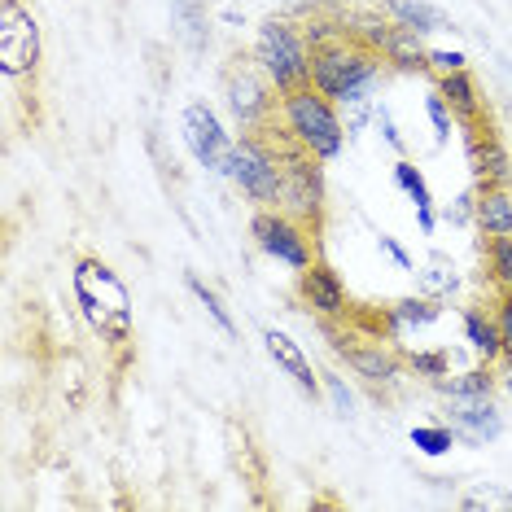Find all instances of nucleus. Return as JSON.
<instances>
[{"label":"nucleus","instance_id":"473e14b6","mask_svg":"<svg viewBox=\"0 0 512 512\" xmlns=\"http://www.w3.org/2000/svg\"><path fill=\"white\" fill-rule=\"evenodd\" d=\"M324 394H329L333 412L342 416V421H351V416H355V394H351V386H346V377H337V372H324Z\"/></svg>","mask_w":512,"mask_h":512},{"label":"nucleus","instance_id":"4be33fe9","mask_svg":"<svg viewBox=\"0 0 512 512\" xmlns=\"http://www.w3.org/2000/svg\"><path fill=\"white\" fill-rule=\"evenodd\" d=\"M438 92L447 97L451 114H456V123H477L486 114L482 97H477V84L469 71H451V75H438Z\"/></svg>","mask_w":512,"mask_h":512},{"label":"nucleus","instance_id":"9d476101","mask_svg":"<svg viewBox=\"0 0 512 512\" xmlns=\"http://www.w3.org/2000/svg\"><path fill=\"white\" fill-rule=\"evenodd\" d=\"M184 145H189V154L197 158V167L215 171V176H228V162H232V136L224 132V123H219V114L206 106V101H189L184 106Z\"/></svg>","mask_w":512,"mask_h":512},{"label":"nucleus","instance_id":"c9c22d12","mask_svg":"<svg viewBox=\"0 0 512 512\" xmlns=\"http://www.w3.org/2000/svg\"><path fill=\"white\" fill-rule=\"evenodd\" d=\"M429 71H434V75L464 71V53L460 49H429Z\"/></svg>","mask_w":512,"mask_h":512},{"label":"nucleus","instance_id":"ddd939ff","mask_svg":"<svg viewBox=\"0 0 512 512\" xmlns=\"http://www.w3.org/2000/svg\"><path fill=\"white\" fill-rule=\"evenodd\" d=\"M298 298H302V307L320 320H346L351 316V294H346L342 276L320 259L311 263L307 272H298Z\"/></svg>","mask_w":512,"mask_h":512},{"label":"nucleus","instance_id":"6ab92c4d","mask_svg":"<svg viewBox=\"0 0 512 512\" xmlns=\"http://www.w3.org/2000/svg\"><path fill=\"white\" fill-rule=\"evenodd\" d=\"M228 456H232V469L241 473V482L246 486H259L267 482V460H263V451H259V442H254V434L246 425H237V421H228Z\"/></svg>","mask_w":512,"mask_h":512},{"label":"nucleus","instance_id":"dca6fc26","mask_svg":"<svg viewBox=\"0 0 512 512\" xmlns=\"http://www.w3.org/2000/svg\"><path fill=\"white\" fill-rule=\"evenodd\" d=\"M473 224L482 237H512V193L508 184H477L473 189Z\"/></svg>","mask_w":512,"mask_h":512},{"label":"nucleus","instance_id":"2f4dec72","mask_svg":"<svg viewBox=\"0 0 512 512\" xmlns=\"http://www.w3.org/2000/svg\"><path fill=\"white\" fill-rule=\"evenodd\" d=\"M407 368H412L416 377L442 381V377H451V355L447 351H412L407 355Z\"/></svg>","mask_w":512,"mask_h":512},{"label":"nucleus","instance_id":"cd10ccee","mask_svg":"<svg viewBox=\"0 0 512 512\" xmlns=\"http://www.w3.org/2000/svg\"><path fill=\"white\" fill-rule=\"evenodd\" d=\"M407 438H412V447L421 451V456H434V460L447 456V451L460 442L451 425H412V434H407Z\"/></svg>","mask_w":512,"mask_h":512},{"label":"nucleus","instance_id":"bb28decb","mask_svg":"<svg viewBox=\"0 0 512 512\" xmlns=\"http://www.w3.org/2000/svg\"><path fill=\"white\" fill-rule=\"evenodd\" d=\"M184 285H189V294H193V298L206 307V316H211V320L219 324V333H224V337H237V320H232V311L224 307V298H219L215 289L202 281V276L189 272V276H184Z\"/></svg>","mask_w":512,"mask_h":512},{"label":"nucleus","instance_id":"aec40b11","mask_svg":"<svg viewBox=\"0 0 512 512\" xmlns=\"http://www.w3.org/2000/svg\"><path fill=\"white\" fill-rule=\"evenodd\" d=\"M171 27H176V40L189 53H206V44H211V18H206L202 0H171Z\"/></svg>","mask_w":512,"mask_h":512},{"label":"nucleus","instance_id":"7ed1b4c3","mask_svg":"<svg viewBox=\"0 0 512 512\" xmlns=\"http://www.w3.org/2000/svg\"><path fill=\"white\" fill-rule=\"evenodd\" d=\"M281 123H285V136L294 145H302L307 154H316L320 162H333L342 158L346 149V123L337 106L324 97L320 88H294L281 97Z\"/></svg>","mask_w":512,"mask_h":512},{"label":"nucleus","instance_id":"a211bd4d","mask_svg":"<svg viewBox=\"0 0 512 512\" xmlns=\"http://www.w3.org/2000/svg\"><path fill=\"white\" fill-rule=\"evenodd\" d=\"M394 184H399V193L416 206V224H421V232H425V237H434V228H438L434 193H429V180L421 176V167H412L407 158H399V162H394Z\"/></svg>","mask_w":512,"mask_h":512},{"label":"nucleus","instance_id":"58836bf2","mask_svg":"<svg viewBox=\"0 0 512 512\" xmlns=\"http://www.w3.org/2000/svg\"><path fill=\"white\" fill-rule=\"evenodd\" d=\"M372 123L381 127V136H386V145L403 149V136H399V127H394V119H390V110H386V106H377V114H372Z\"/></svg>","mask_w":512,"mask_h":512},{"label":"nucleus","instance_id":"39448f33","mask_svg":"<svg viewBox=\"0 0 512 512\" xmlns=\"http://www.w3.org/2000/svg\"><path fill=\"white\" fill-rule=\"evenodd\" d=\"M267 132V127H263ZM263 132H241V141L232 145L228 180L250 197L254 206H281L285 189V167H281V145L272 149Z\"/></svg>","mask_w":512,"mask_h":512},{"label":"nucleus","instance_id":"a19ab883","mask_svg":"<svg viewBox=\"0 0 512 512\" xmlns=\"http://www.w3.org/2000/svg\"><path fill=\"white\" fill-rule=\"evenodd\" d=\"M504 71H508V75H512V62H504Z\"/></svg>","mask_w":512,"mask_h":512},{"label":"nucleus","instance_id":"c756f323","mask_svg":"<svg viewBox=\"0 0 512 512\" xmlns=\"http://www.w3.org/2000/svg\"><path fill=\"white\" fill-rule=\"evenodd\" d=\"M460 508H469V512H491V508H504V512H512V491H499V486H473V491H464L460 495Z\"/></svg>","mask_w":512,"mask_h":512},{"label":"nucleus","instance_id":"9b49d317","mask_svg":"<svg viewBox=\"0 0 512 512\" xmlns=\"http://www.w3.org/2000/svg\"><path fill=\"white\" fill-rule=\"evenodd\" d=\"M333 337V351L346 359V368L355 372L359 381H368V386H399L403 372H407V359L394 351V346H386L381 337H372V342H351V337Z\"/></svg>","mask_w":512,"mask_h":512},{"label":"nucleus","instance_id":"f704fd0d","mask_svg":"<svg viewBox=\"0 0 512 512\" xmlns=\"http://www.w3.org/2000/svg\"><path fill=\"white\" fill-rule=\"evenodd\" d=\"M495 324H499V337H504V359H512V289H499Z\"/></svg>","mask_w":512,"mask_h":512},{"label":"nucleus","instance_id":"20e7f679","mask_svg":"<svg viewBox=\"0 0 512 512\" xmlns=\"http://www.w3.org/2000/svg\"><path fill=\"white\" fill-rule=\"evenodd\" d=\"M254 62L259 71L272 79V88L294 92L311 84V44L302 36V27H294L289 18H263L259 31H254Z\"/></svg>","mask_w":512,"mask_h":512},{"label":"nucleus","instance_id":"7c9ffc66","mask_svg":"<svg viewBox=\"0 0 512 512\" xmlns=\"http://www.w3.org/2000/svg\"><path fill=\"white\" fill-rule=\"evenodd\" d=\"M425 114H429V123H434V145H447L451 141V127H456V114H451L447 97H442L438 88L425 97Z\"/></svg>","mask_w":512,"mask_h":512},{"label":"nucleus","instance_id":"6e6552de","mask_svg":"<svg viewBox=\"0 0 512 512\" xmlns=\"http://www.w3.org/2000/svg\"><path fill=\"white\" fill-rule=\"evenodd\" d=\"M224 101L241 132H263L276 119V88L254 57H237L224 71Z\"/></svg>","mask_w":512,"mask_h":512},{"label":"nucleus","instance_id":"c85d7f7f","mask_svg":"<svg viewBox=\"0 0 512 512\" xmlns=\"http://www.w3.org/2000/svg\"><path fill=\"white\" fill-rule=\"evenodd\" d=\"M486 276L495 281V289H512V237L486 241Z\"/></svg>","mask_w":512,"mask_h":512},{"label":"nucleus","instance_id":"393cba45","mask_svg":"<svg viewBox=\"0 0 512 512\" xmlns=\"http://www.w3.org/2000/svg\"><path fill=\"white\" fill-rule=\"evenodd\" d=\"M416 272H421V276H416V281H421V294L425 298H438V302L451 298V294H456V285H460L456 263H451V254H442V250L429 254V259L416 267Z\"/></svg>","mask_w":512,"mask_h":512},{"label":"nucleus","instance_id":"b1692460","mask_svg":"<svg viewBox=\"0 0 512 512\" xmlns=\"http://www.w3.org/2000/svg\"><path fill=\"white\" fill-rule=\"evenodd\" d=\"M381 9L390 14V22H399V27L416 31V36H434V31L451 27L447 14L434 5H425V0H381Z\"/></svg>","mask_w":512,"mask_h":512},{"label":"nucleus","instance_id":"0eeeda50","mask_svg":"<svg viewBox=\"0 0 512 512\" xmlns=\"http://www.w3.org/2000/svg\"><path fill=\"white\" fill-rule=\"evenodd\" d=\"M40 22L22 0H0V75L9 84L40 75Z\"/></svg>","mask_w":512,"mask_h":512},{"label":"nucleus","instance_id":"423d86ee","mask_svg":"<svg viewBox=\"0 0 512 512\" xmlns=\"http://www.w3.org/2000/svg\"><path fill=\"white\" fill-rule=\"evenodd\" d=\"M281 167H285V189H281V211L294 215L298 224L320 232L324 206H329V189H324V167L316 154H307L285 136L281 141Z\"/></svg>","mask_w":512,"mask_h":512},{"label":"nucleus","instance_id":"4468645a","mask_svg":"<svg viewBox=\"0 0 512 512\" xmlns=\"http://www.w3.org/2000/svg\"><path fill=\"white\" fill-rule=\"evenodd\" d=\"M469 132V162H473V184H508L512 180V158L504 141L495 136L491 114H482L477 123H464Z\"/></svg>","mask_w":512,"mask_h":512},{"label":"nucleus","instance_id":"ea45409f","mask_svg":"<svg viewBox=\"0 0 512 512\" xmlns=\"http://www.w3.org/2000/svg\"><path fill=\"white\" fill-rule=\"evenodd\" d=\"M499 386H504V394H508V399H512V359H508V364H504V372H499Z\"/></svg>","mask_w":512,"mask_h":512},{"label":"nucleus","instance_id":"2eb2a0df","mask_svg":"<svg viewBox=\"0 0 512 512\" xmlns=\"http://www.w3.org/2000/svg\"><path fill=\"white\" fill-rule=\"evenodd\" d=\"M263 346H267V355H272V364L285 372L294 386L307 394V399H320V390H324V372H316L311 368V359H307V351L289 337L285 329H263Z\"/></svg>","mask_w":512,"mask_h":512},{"label":"nucleus","instance_id":"412c9836","mask_svg":"<svg viewBox=\"0 0 512 512\" xmlns=\"http://www.w3.org/2000/svg\"><path fill=\"white\" fill-rule=\"evenodd\" d=\"M381 62H390L394 71L416 75V71H429V49L421 44V36H416V31H407V27H399V22H394L386 44H381Z\"/></svg>","mask_w":512,"mask_h":512},{"label":"nucleus","instance_id":"5701e85b","mask_svg":"<svg viewBox=\"0 0 512 512\" xmlns=\"http://www.w3.org/2000/svg\"><path fill=\"white\" fill-rule=\"evenodd\" d=\"M464 342L473 346L482 364H495V359L504 355V337H499L495 311H482V307H469V311H464Z\"/></svg>","mask_w":512,"mask_h":512},{"label":"nucleus","instance_id":"1a4fd4ad","mask_svg":"<svg viewBox=\"0 0 512 512\" xmlns=\"http://www.w3.org/2000/svg\"><path fill=\"white\" fill-rule=\"evenodd\" d=\"M250 237L267 259L294 267V272H307L316 263V246H311V228L298 224L294 215H285L281 206H259L250 219Z\"/></svg>","mask_w":512,"mask_h":512},{"label":"nucleus","instance_id":"f8f14e48","mask_svg":"<svg viewBox=\"0 0 512 512\" xmlns=\"http://www.w3.org/2000/svg\"><path fill=\"white\" fill-rule=\"evenodd\" d=\"M447 425L456 429L464 447H491L504 434V412L495 407V394H477V399H447Z\"/></svg>","mask_w":512,"mask_h":512},{"label":"nucleus","instance_id":"f3484780","mask_svg":"<svg viewBox=\"0 0 512 512\" xmlns=\"http://www.w3.org/2000/svg\"><path fill=\"white\" fill-rule=\"evenodd\" d=\"M438 316H442V302L438 298H425V294L394 298L390 307H386V333L390 337L421 333V329H429V324H438Z\"/></svg>","mask_w":512,"mask_h":512},{"label":"nucleus","instance_id":"72a5a7b5","mask_svg":"<svg viewBox=\"0 0 512 512\" xmlns=\"http://www.w3.org/2000/svg\"><path fill=\"white\" fill-rule=\"evenodd\" d=\"M342 123H346V136H355V132H364L368 119L377 114V106H372V97H351V101H342Z\"/></svg>","mask_w":512,"mask_h":512},{"label":"nucleus","instance_id":"f03ea898","mask_svg":"<svg viewBox=\"0 0 512 512\" xmlns=\"http://www.w3.org/2000/svg\"><path fill=\"white\" fill-rule=\"evenodd\" d=\"M381 53L368 49L364 40L355 36H333L311 49V88H320L333 106L351 97H372L381 84Z\"/></svg>","mask_w":512,"mask_h":512},{"label":"nucleus","instance_id":"4c0bfd02","mask_svg":"<svg viewBox=\"0 0 512 512\" xmlns=\"http://www.w3.org/2000/svg\"><path fill=\"white\" fill-rule=\"evenodd\" d=\"M442 219H447V224H473V193L456 197V202L442 211Z\"/></svg>","mask_w":512,"mask_h":512},{"label":"nucleus","instance_id":"a878e982","mask_svg":"<svg viewBox=\"0 0 512 512\" xmlns=\"http://www.w3.org/2000/svg\"><path fill=\"white\" fill-rule=\"evenodd\" d=\"M495 372H491V364H477V368H469V372H460V377H442V381H434L438 386V394H447V399H477V394H495Z\"/></svg>","mask_w":512,"mask_h":512},{"label":"nucleus","instance_id":"e433bc0d","mask_svg":"<svg viewBox=\"0 0 512 512\" xmlns=\"http://www.w3.org/2000/svg\"><path fill=\"white\" fill-rule=\"evenodd\" d=\"M377 246H381V254H386V259H390L394 267H399V272H416V263L407 259V250H403L394 237H386V232H381V237H377Z\"/></svg>","mask_w":512,"mask_h":512},{"label":"nucleus","instance_id":"f257e3e1","mask_svg":"<svg viewBox=\"0 0 512 512\" xmlns=\"http://www.w3.org/2000/svg\"><path fill=\"white\" fill-rule=\"evenodd\" d=\"M71 289H75V307H79V316H84V324L110 346V351H119V346L132 342V329H136L132 294H127L123 276L114 272L106 259L84 254L71 272Z\"/></svg>","mask_w":512,"mask_h":512}]
</instances>
